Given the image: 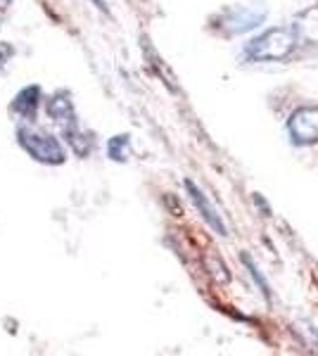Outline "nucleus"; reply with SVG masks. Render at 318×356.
<instances>
[{
    "label": "nucleus",
    "instance_id": "obj_9",
    "mask_svg": "<svg viewBox=\"0 0 318 356\" xmlns=\"http://www.w3.org/2000/svg\"><path fill=\"white\" fill-rule=\"evenodd\" d=\"M107 154L114 162H126V157H129V136H114L107 145Z\"/></svg>",
    "mask_w": 318,
    "mask_h": 356
},
{
    "label": "nucleus",
    "instance_id": "obj_12",
    "mask_svg": "<svg viewBox=\"0 0 318 356\" xmlns=\"http://www.w3.org/2000/svg\"><path fill=\"white\" fill-rule=\"evenodd\" d=\"M5 5H10V0H0V8H5Z\"/></svg>",
    "mask_w": 318,
    "mask_h": 356
},
{
    "label": "nucleus",
    "instance_id": "obj_3",
    "mask_svg": "<svg viewBox=\"0 0 318 356\" xmlns=\"http://www.w3.org/2000/svg\"><path fill=\"white\" fill-rule=\"evenodd\" d=\"M266 17V8H247V5H233V8H225L221 15L214 19V26L221 29L223 33H230V36H238V33H245L250 29L259 26Z\"/></svg>",
    "mask_w": 318,
    "mask_h": 356
},
{
    "label": "nucleus",
    "instance_id": "obj_8",
    "mask_svg": "<svg viewBox=\"0 0 318 356\" xmlns=\"http://www.w3.org/2000/svg\"><path fill=\"white\" fill-rule=\"evenodd\" d=\"M45 110H48V117L53 119L55 124H60V129H67L72 124H79L77 122V112H74V102L69 100V93L60 90L45 102Z\"/></svg>",
    "mask_w": 318,
    "mask_h": 356
},
{
    "label": "nucleus",
    "instance_id": "obj_7",
    "mask_svg": "<svg viewBox=\"0 0 318 356\" xmlns=\"http://www.w3.org/2000/svg\"><path fill=\"white\" fill-rule=\"evenodd\" d=\"M186 188H188V193H190V200H193V204L198 207V211H200V216L205 219L209 226L216 231L218 235H225V223H223V219H221V214L216 211V207H214L209 200H207V195L200 191L195 183H190V181H186Z\"/></svg>",
    "mask_w": 318,
    "mask_h": 356
},
{
    "label": "nucleus",
    "instance_id": "obj_10",
    "mask_svg": "<svg viewBox=\"0 0 318 356\" xmlns=\"http://www.w3.org/2000/svg\"><path fill=\"white\" fill-rule=\"evenodd\" d=\"M15 55V48L10 43H0V69H3L5 65L10 62V57Z\"/></svg>",
    "mask_w": 318,
    "mask_h": 356
},
{
    "label": "nucleus",
    "instance_id": "obj_4",
    "mask_svg": "<svg viewBox=\"0 0 318 356\" xmlns=\"http://www.w3.org/2000/svg\"><path fill=\"white\" fill-rule=\"evenodd\" d=\"M292 143L297 145H311L318 143V107H299L292 112L290 122H287Z\"/></svg>",
    "mask_w": 318,
    "mask_h": 356
},
{
    "label": "nucleus",
    "instance_id": "obj_2",
    "mask_svg": "<svg viewBox=\"0 0 318 356\" xmlns=\"http://www.w3.org/2000/svg\"><path fill=\"white\" fill-rule=\"evenodd\" d=\"M17 143H19V147L29 157L36 159L40 164L57 166V164H65L67 159V150L57 140V136L48 134V131L33 129V126H19L17 129Z\"/></svg>",
    "mask_w": 318,
    "mask_h": 356
},
{
    "label": "nucleus",
    "instance_id": "obj_6",
    "mask_svg": "<svg viewBox=\"0 0 318 356\" xmlns=\"http://www.w3.org/2000/svg\"><path fill=\"white\" fill-rule=\"evenodd\" d=\"M40 97H43V90H40V86H26V88H22L19 93L15 95L13 105H10V110H13L15 117L24 119V122H36V114H38V107H40Z\"/></svg>",
    "mask_w": 318,
    "mask_h": 356
},
{
    "label": "nucleus",
    "instance_id": "obj_1",
    "mask_svg": "<svg viewBox=\"0 0 318 356\" xmlns=\"http://www.w3.org/2000/svg\"><path fill=\"white\" fill-rule=\"evenodd\" d=\"M294 48H297V38L292 26H278L247 43L245 57L250 62H278L287 60Z\"/></svg>",
    "mask_w": 318,
    "mask_h": 356
},
{
    "label": "nucleus",
    "instance_id": "obj_5",
    "mask_svg": "<svg viewBox=\"0 0 318 356\" xmlns=\"http://www.w3.org/2000/svg\"><path fill=\"white\" fill-rule=\"evenodd\" d=\"M290 26L294 31V38H297V45L318 50V5L294 15Z\"/></svg>",
    "mask_w": 318,
    "mask_h": 356
},
{
    "label": "nucleus",
    "instance_id": "obj_11",
    "mask_svg": "<svg viewBox=\"0 0 318 356\" xmlns=\"http://www.w3.org/2000/svg\"><path fill=\"white\" fill-rule=\"evenodd\" d=\"M90 3H93L97 10H102V13H107V5H105V0H90Z\"/></svg>",
    "mask_w": 318,
    "mask_h": 356
}]
</instances>
